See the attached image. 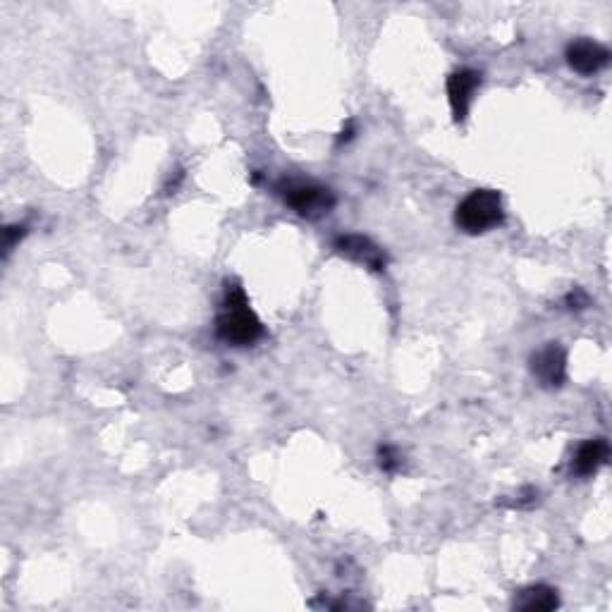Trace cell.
<instances>
[{
  "mask_svg": "<svg viewBox=\"0 0 612 612\" xmlns=\"http://www.w3.org/2000/svg\"><path fill=\"white\" fill-rule=\"evenodd\" d=\"M216 333L220 340L232 347H249L263 335L259 316L252 311L240 285H225V297L216 318Z\"/></svg>",
  "mask_w": 612,
  "mask_h": 612,
  "instance_id": "1",
  "label": "cell"
},
{
  "mask_svg": "<svg viewBox=\"0 0 612 612\" xmlns=\"http://www.w3.org/2000/svg\"><path fill=\"white\" fill-rule=\"evenodd\" d=\"M503 218V197L495 189H474L469 197L462 199L455 211L457 228L467 235H481V232L498 228Z\"/></svg>",
  "mask_w": 612,
  "mask_h": 612,
  "instance_id": "2",
  "label": "cell"
},
{
  "mask_svg": "<svg viewBox=\"0 0 612 612\" xmlns=\"http://www.w3.org/2000/svg\"><path fill=\"white\" fill-rule=\"evenodd\" d=\"M280 192L287 206L309 220L328 216L335 208V194L314 182H287V185H280Z\"/></svg>",
  "mask_w": 612,
  "mask_h": 612,
  "instance_id": "3",
  "label": "cell"
},
{
  "mask_svg": "<svg viewBox=\"0 0 612 612\" xmlns=\"http://www.w3.org/2000/svg\"><path fill=\"white\" fill-rule=\"evenodd\" d=\"M531 373L543 388H560L567 381V352L562 350L560 342H548L541 350L534 352L529 361Z\"/></svg>",
  "mask_w": 612,
  "mask_h": 612,
  "instance_id": "4",
  "label": "cell"
},
{
  "mask_svg": "<svg viewBox=\"0 0 612 612\" xmlns=\"http://www.w3.org/2000/svg\"><path fill=\"white\" fill-rule=\"evenodd\" d=\"M333 249L340 256H347L350 261H357V263H361V266L371 268V271H383L385 263H388L383 249L364 235H340V237H335Z\"/></svg>",
  "mask_w": 612,
  "mask_h": 612,
  "instance_id": "5",
  "label": "cell"
},
{
  "mask_svg": "<svg viewBox=\"0 0 612 612\" xmlns=\"http://www.w3.org/2000/svg\"><path fill=\"white\" fill-rule=\"evenodd\" d=\"M481 87V75L476 70H455L448 77V99L452 115H455V122H464L469 115L471 103H474L476 89Z\"/></svg>",
  "mask_w": 612,
  "mask_h": 612,
  "instance_id": "6",
  "label": "cell"
},
{
  "mask_svg": "<svg viewBox=\"0 0 612 612\" xmlns=\"http://www.w3.org/2000/svg\"><path fill=\"white\" fill-rule=\"evenodd\" d=\"M567 63L572 67L574 72H579V75H596V72H601L605 65L610 63V51L603 44H598V41L591 39H579L572 41V44L567 46Z\"/></svg>",
  "mask_w": 612,
  "mask_h": 612,
  "instance_id": "7",
  "label": "cell"
},
{
  "mask_svg": "<svg viewBox=\"0 0 612 612\" xmlns=\"http://www.w3.org/2000/svg\"><path fill=\"white\" fill-rule=\"evenodd\" d=\"M610 457V445L605 438H591L586 443L579 445V450L574 452L572 459V474L577 476H593L598 469L608 462Z\"/></svg>",
  "mask_w": 612,
  "mask_h": 612,
  "instance_id": "8",
  "label": "cell"
},
{
  "mask_svg": "<svg viewBox=\"0 0 612 612\" xmlns=\"http://www.w3.org/2000/svg\"><path fill=\"white\" fill-rule=\"evenodd\" d=\"M558 605H560L558 591L546 584L529 586V589L519 591V596L514 598V608L524 612H548L558 608Z\"/></svg>",
  "mask_w": 612,
  "mask_h": 612,
  "instance_id": "9",
  "label": "cell"
},
{
  "mask_svg": "<svg viewBox=\"0 0 612 612\" xmlns=\"http://www.w3.org/2000/svg\"><path fill=\"white\" fill-rule=\"evenodd\" d=\"M378 464H381V469L388 471V474H395V471L402 467L400 450L393 448V445H381V448H378Z\"/></svg>",
  "mask_w": 612,
  "mask_h": 612,
  "instance_id": "10",
  "label": "cell"
},
{
  "mask_svg": "<svg viewBox=\"0 0 612 612\" xmlns=\"http://www.w3.org/2000/svg\"><path fill=\"white\" fill-rule=\"evenodd\" d=\"M24 235H27V228H24V225H8V228L3 230V254L8 256Z\"/></svg>",
  "mask_w": 612,
  "mask_h": 612,
  "instance_id": "11",
  "label": "cell"
},
{
  "mask_svg": "<svg viewBox=\"0 0 612 612\" xmlns=\"http://www.w3.org/2000/svg\"><path fill=\"white\" fill-rule=\"evenodd\" d=\"M565 304L569 306V309H586V306L591 304V299H589V295H586L584 290H574V292H569L567 295V299H565Z\"/></svg>",
  "mask_w": 612,
  "mask_h": 612,
  "instance_id": "12",
  "label": "cell"
}]
</instances>
